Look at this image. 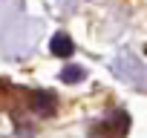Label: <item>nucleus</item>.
Here are the masks:
<instances>
[{
	"mask_svg": "<svg viewBox=\"0 0 147 138\" xmlns=\"http://www.w3.org/2000/svg\"><path fill=\"white\" fill-rule=\"evenodd\" d=\"M127 127H130V115L124 109H115L107 121L95 124L90 132H92V138H124L127 135Z\"/></svg>",
	"mask_w": 147,
	"mask_h": 138,
	"instance_id": "obj_1",
	"label": "nucleus"
},
{
	"mask_svg": "<svg viewBox=\"0 0 147 138\" xmlns=\"http://www.w3.org/2000/svg\"><path fill=\"white\" fill-rule=\"evenodd\" d=\"M55 95L52 92H43V89H35L32 92V112L35 115H52L55 112Z\"/></svg>",
	"mask_w": 147,
	"mask_h": 138,
	"instance_id": "obj_2",
	"label": "nucleus"
},
{
	"mask_svg": "<svg viewBox=\"0 0 147 138\" xmlns=\"http://www.w3.org/2000/svg\"><path fill=\"white\" fill-rule=\"evenodd\" d=\"M49 52H52L55 58H69L72 52H75V43H72V38H69V35L58 32V35L49 40Z\"/></svg>",
	"mask_w": 147,
	"mask_h": 138,
	"instance_id": "obj_3",
	"label": "nucleus"
},
{
	"mask_svg": "<svg viewBox=\"0 0 147 138\" xmlns=\"http://www.w3.org/2000/svg\"><path fill=\"white\" fill-rule=\"evenodd\" d=\"M84 75L87 72H84L81 66H66L63 72H61V81L63 84H78V81H84Z\"/></svg>",
	"mask_w": 147,
	"mask_h": 138,
	"instance_id": "obj_4",
	"label": "nucleus"
}]
</instances>
